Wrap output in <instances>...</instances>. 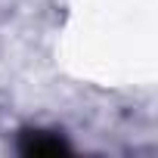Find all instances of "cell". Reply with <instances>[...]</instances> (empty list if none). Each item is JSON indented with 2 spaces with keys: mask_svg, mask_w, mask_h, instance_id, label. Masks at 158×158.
I'll list each match as a JSON object with an SVG mask.
<instances>
[{
  "mask_svg": "<svg viewBox=\"0 0 158 158\" xmlns=\"http://www.w3.org/2000/svg\"><path fill=\"white\" fill-rule=\"evenodd\" d=\"M19 149L25 155H62V152H68V143L50 130H25L19 139Z\"/></svg>",
  "mask_w": 158,
  "mask_h": 158,
  "instance_id": "1",
  "label": "cell"
}]
</instances>
